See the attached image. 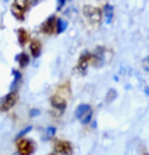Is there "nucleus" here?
<instances>
[{
	"label": "nucleus",
	"instance_id": "obj_1",
	"mask_svg": "<svg viewBox=\"0 0 149 155\" xmlns=\"http://www.w3.org/2000/svg\"><path fill=\"white\" fill-rule=\"evenodd\" d=\"M28 3L27 0H14L11 5V13L19 21L25 20V12L28 10Z\"/></svg>",
	"mask_w": 149,
	"mask_h": 155
},
{
	"label": "nucleus",
	"instance_id": "obj_2",
	"mask_svg": "<svg viewBox=\"0 0 149 155\" xmlns=\"http://www.w3.org/2000/svg\"><path fill=\"white\" fill-rule=\"evenodd\" d=\"M75 116H76V118L81 122V124L86 125L91 121L92 110L88 104H82L77 107L76 110H75Z\"/></svg>",
	"mask_w": 149,
	"mask_h": 155
},
{
	"label": "nucleus",
	"instance_id": "obj_3",
	"mask_svg": "<svg viewBox=\"0 0 149 155\" xmlns=\"http://www.w3.org/2000/svg\"><path fill=\"white\" fill-rule=\"evenodd\" d=\"M17 99H18V94L16 91H11L4 95L3 97L0 99V110L2 112H6L10 110L11 107L15 106Z\"/></svg>",
	"mask_w": 149,
	"mask_h": 155
},
{
	"label": "nucleus",
	"instance_id": "obj_4",
	"mask_svg": "<svg viewBox=\"0 0 149 155\" xmlns=\"http://www.w3.org/2000/svg\"><path fill=\"white\" fill-rule=\"evenodd\" d=\"M83 14L88 19V21L91 23H98L101 21V13L98 8L90 6V5H86V6L83 7Z\"/></svg>",
	"mask_w": 149,
	"mask_h": 155
},
{
	"label": "nucleus",
	"instance_id": "obj_5",
	"mask_svg": "<svg viewBox=\"0 0 149 155\" xmlns=\"http://www.w3.org/2000/svg\"><path fill=\"white\" fill-rule=\"evenodd\" d=\"M19 155H31L35 151V145L31 140L22 139L17 143Z\"/></svg>",
	"mask_w": 149,
	"mask_h": 155
},
{
	"label": "nucleus",
	"instance_id": "obj_6",
	"mask_svg": "<svg viewBox=\"0 0 149 155\" xmlns=\"http://www.w3.org/2000/svg\"><path fill=\"white\" fill-rule=\"evenodd\" d=\"M56 20L57 18L54 15L48 17L41 25V31L47 35L53 34L56 30Z\"/></svg>",
	"mask_w": 149,
	"mask_h": 155
},
{
	"label": "nucleus",
	"instance_id": "obj_7",
	"mask_svg": "<svg viewBox=\"0 0 149 155\" xmlns=\"http://www.w3.org/2000/svg\"><path fill=\"white\" fill-rule=\"evenodd\" d=\"M55 150L63 155L72 154V146L67 141H57L55 143Z\"/></svg>",
	"mask_w": 149,
	"mask_h": 155
},
{
	"label": "nucleus",
	"instance_id": "obj_8",
	"mask_svg": "<svg viewBox=\"0 0 149 155\" xmlns=\"http://www.w3.org/2000/svg\"><path fill=\"white\" fill-rule=\"evenodd\" d=\"M30 50L34 58H39L41 56V53H42V44L39 40H33L31 42Z\"/></svg>",
	"mask_w": 149,
	"mask_h": 155
},
{
	"label": "nucleus",
	"instance_id": "obj_9",
	"mask_svg": "<svg viewBox=\"0 0 149 155\" xmlns=\"http://www.w3.org/2000/svg\"><path fill=\"white\" fill-rule=\"evenodd\" d=\"M17 40H18L20 46H25L28 42L30 36H28V33L25 28H18L17 30Z\"/></svg>",
	"mask_w": 149,
	"mask_h": 155
},
{
	"label": "nucleus",
	"instance_id": "obj_10",
	"mask_svg": "<svg viewBox=\"0 0 149 155\" xmlns=\"http://www.w3.org/2000/svg\"><path fill=\"white\" fill-rule=\"evenodd\" d=\"M91 59V56L89 54H83L82 56L80 57L79 61H78V69L80 70L81 72H84L87 68V65L89 63V60Z\"/></svg>",
	"mask_w": 149,
	"mask_h": 155
},
{
	"label": "nucleus",
	"instance_id": "obj_11",
	"mask_svg": "<svg viewBox=\"0 0 149 155\" xmlns=\"http://www.w3.org/2000/svg\"><path fill=\"white\" fill-rule=\"evenodd\" d=\"M51 104L54 107L61 110H63L66 107V101L58 95H55L51 98Z\"/></svg>",
	"mask_w": 149,
	"mask_h": 155
},
{
	"label": "nucleus",
	"instance_id": "obj_12",
	"mask_svg": "<svg viewBox=\"0 0 149 155\" xmlns=\"http://www.w3.org/2000/svg\"><path fill=\"white\" fill-rule=\"evenodd\" d=\"M15 59L17 61V63H18L20 68H25V67H27L28 65V63H30V58H28V54L25 53V52L16 55Z\"/></svg>",
	"mask_w": 149,
	"mask_h": 155
},
{
	"label": "nucleus",
	"instance_id": "obj_13",
	"mask_svg": "<svg viewBox=\"0 0 149 155\" xmlns=\"http://www.w3.org/2000/svg\"><path fill=\"white\" fill-rule=\"evenodd\" d=\"M67 25H68V23H67L66 20H64L62 18H58L56 20V33L62 34L63 31H66Z\"/></svg>",
	"mask_w": 149,
	"mask_h": 155
},
{
	"label": "nucleus",
	"instance_id": "obj_14",
	"mask_svg": "<svg viewBox=\"0 0 149 155\" xmlns=\"http://www.w3.org/2000/svg\"><path fill=\"white\" fill-rule=\"evenodd\" d=\"M104 14L106 16V21L107 23H110L112 21L113 18V7L111 6L110 4H107L106 6L104 7Z\"/></svg>",
	"mask_w": 149,
	"mask_h": 155
},
{
	"label": "nucleus",
	"instance_id": "obj_15",
	"mask_svg": "<svg viewBox=\"0 0 149 155\" xmlns=\"http://www.w3.org/2000/svg\"><path fill=\"white\" fill-rule=\"evenodd\" d=\"M12 73L14 75V81L12 82V85H11V88L15 85V83L17 82L18 80H20V78H22V75H20V73L18 71H16V70H12Z\"/></svg>",
	"mask_w": 149,
	"mask_h": 155
},
{
	"label": "nucleus",
	"instance_id": "obj_16",
	"mask_svg": "<svg viewBox=\"0 0 149 155\" xmlns=\"http://www.w3.org/2000/svg\"><path fill=\"white\" fill-rule=\"evenodd\" d=\"M31 129H33V127H31V126H28V127H27V128H25V129H23V130H22V131H20L18 135H17V138H20V137L25 136V134L30 132V131L31 130Z\"/></svg>",
	"mask_w": 149,
	"mask_h": 155
},
{
	"label": "nucleus",
	"instance_id": "obj_17",
	"mask_svg": "<svg viewBox=\"0 0 149 155\" xmlns=\"http://www.w3.org/2000/svg\"><path fill=\"white\" fill-rule=\"evenodd\" d=\"M47 136L48 137H52L55 135V133H56V129H55L54 127H49L48 129H47Z\"/></svg>",
	"mask_w": 149,
	"mask_h": 155
},
{
	"label": "nucleus",
	"instance_id": "obj_18",
	"mask_svg": "<svg viewBox=\"0 0 149 155\" xmlns=\"http://www.w3.org/2000/svg\"><path fill=\"white\" fill-rule=\"evenodd\" d=\"M28 5H36L40 2V0H27Z\"/></svg>",
	"mask_w": 149,
	"mask_h": 155
},
{
	"label": "nucleus",
	"instance_id": "obj_19",
	"mask_svg": "<svg viewBox=\"0 0 149 155\" xmlns=\"http://www.w3.org/2000/svg\"><path fill=\"white\" fill-rule=\"evenodd\" d=\"M39 113H40L39 110H31V116H33V115H34V116H36V115H38V114H39Z\"/></svg>",
	"mask_w": 149,
	"mask_h": 155
},
{
	"label": "nucleus",
	"instance_id": "obj_20",
	"mask_svg": "<svg viewBox=\"0 0 149 155\" xmlns=\"http://www.w3.org/2000/svg\"><path fill=\"white\" fill-rule=\"evenodd\" d=\"M65 1H66V0H59V4H60L59 7H62L63 5L65 4Z\"/></svg>",
	"mask_w": 149,
	"mask_h": 155
},
{
	"label": "nucleus",
	"instance_id": "obj_21",
	"mask_svg": "<svg viewBox=\"0 0 149 155\" xmlns=\"http://www.w3.org/2000/svg\"><path fill=\"white\" fill-rule=\"evenodd\" d=\"M4 1H8V0H4Z\"/></svg>",
	"mask_w": 149,
	"mask_h": 155
},
{
	"label": "nucleus",
	"instance_id": "obj_22",
	"mask_svg": "<svg viewBox=\"0 0 149 155\" xmlns=\"http://www.w3.org/2000/svg\"><path fill=\"white\" fill-rule=\"evenodd\" d=\"M145 155H149V153H148V154H145Z\"/></svg>",
	"mask_w": 149,
	"mask_h": 155
},
{
	"label": "nucleus",
	"instance_id": "obj_23",
	"mask_svg": "<svg viewBox=\"0 0 149 155\" xmlns=\"http://www.w3.org/2000/svg\"><path fill=\"white\" fill-rule=\"evenodd\" d=\"M51 155H53V154H51Z\"/></svg>",
	"mask_w": 149,
	"mask_h": 155
}]
</instances>
